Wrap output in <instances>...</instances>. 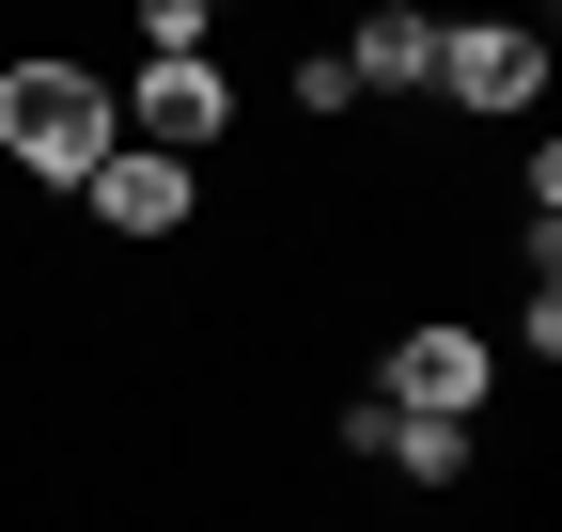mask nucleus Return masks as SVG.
<instances>
[{
    "label": "nucleus",
    "instance_id": "obj_4",
    "mask_svg": "<svg viewBox=\"0 0 562 532\" xmlns=\"http://www.w3.org/2000/svg\"><path fill=\"white\" fill-rule=\"evenodd\" d=\"M110 110H125V142H140V157H172V173H188V157L235 125V79H220V63H140Z\"/></svg>",
    "mask_w": 562,
    "mask_h": 532
},
{
    "label": "nucleus",
    "instance_id": "obj_3",
    "mask_svg": "<svg viewBox=\"0 0 562 532\" xmlns=\"http://www.w3.org/2000/svg\"><path fill=\"white\" fill-rule=\"evenodd\" d=\"M484 391H501V345H484V329H406L375 361V408H406V423H469Z\"/></svg>",
    "mask_w": 562,
    "mask_h": 532
},
{
    "label": "nucleus",
    "instance_id": "obj_6",
    "mask_svg": "<svg viewBox=\"0 0 562 532\" xmlns=\"http://www.w3.org/2000/svg\"><path fill=\"white\" fill-rule=\"evenodd\" d=\"M328 63H344L360 95H422V79H438V16H422V0H375V16L344 32Z\"/></svg>",
    "mask_w": 562,
    "mask_h": 532
},
{
    "label": "nucleus",
    "instance_id": "obj_2",
    "mask_svg": "<svg viewBox=\"0 0 562 532\" xmlns=\"http://www.w3.org/2000/svg\"><path fill=\"white\" fill-rule=\"evenodd\" d=\"M438 95H453V110H484V125H516V110L547 95L531 16H438Z\"/></svg>",
    "mask_w": 562,
    "mask_h": 532
},
{
    "label": "nucleus",
    "instance_id": "obj_8",
    "mask_svg": "<svg viewBox=\"0 0 562 532\" xmlns=\"http://www.w3.org/2000/svg\"><path fill=\"white\" fill-rule=\"evenodd\" d=\"M140 63H220V16H203V0H157V16H140Z\"/></svg>",
    "mask_w": 562,
    "mask_h": 532
},
{
    "label": "nucleus",
    "instance_id": "obj_5",
    "mask_svg": "<svg viewBox=\"0 0 562 532\" xmlns=\"http://www.w3.org/2000/svg\"><path fill=\"white\" fill-rule=\"evenodd\" d=\"M79 204H94L110 235H188V204H203V173H172V157H140V142H110Z\"/></svg>",
    "mask_w": 562,
    "mask_h": 532
},
{
    "label": "nucleus",
    "instance_id": "obj_1",
    "mask_svg": "<svg viewBox=\"0 0 562 532\" xmlns=\"http://www.w3.org/2000/svg\"><path fill=\"white\" fill-rule=\"evenodd\" d=\"M110 142H125V110H110L94 63H63V47L0 63V157H16L32 188H94V157H110Z\"/></svg>",
    "mask_w": 562,
    "mask_h": 532
},
{
    "label": "nucleus",
    "instance_id": "obj_7",
    "mask_svg": "<svg viewBox=\"0 0 562 532\" xmlns=\"http://www.w3.org/2000/svg\"><path fill=\"white\" fill-rule=\"evenodd\" d=\"M391 470H406V486H453V470H469V423H406V408H391Z\"/></svg>",
    "mask_w": 562,
    "mask_h": 532
}]
</instances>
